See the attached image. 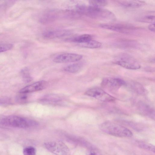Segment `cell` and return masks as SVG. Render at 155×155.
Here are the masks:
<instances>
[{
  "label": "cell",
  "mask_w": 155,
  "mask_h": 155,
  "mask_svg": "<svg viewBox=\"0 0 155 155\" xmlns=\"http://www.w3.org/2000/svg\"><path fill=\"white\" fill-rule=\"evenodd\" d=\"M38 124L35 120L16 115L7 116L0 118V127L25 128Z\"/></svg>",
  "instance_id": "cell-1"
},
{
  "label": "cell",
  "mask_w": 155,
  "mask_h": 155,
  "mask_svg": "<svg viewBox=\"0 0 155 155\" xmlns=\"http://www.w3.org/2000/svg\"><path fill=\"white\" fill-rule=\"evenodd\" d=\"M78 12L94 19L101 20H109L114 17L113 13L110 11L101 7L91 5L88 6L80 5L78 6Z\"/></svg>",
  "instance_id": "cell-2"
},
{
  "label": "cell",
  "mask_w": 155,
  "mask_h": 155,
  "mask_svg": "<svg viewBox=\"0 0 155 155\" xmlns=\"http://www.w3.org/2000/svg\"><path fill=\"white\" fill-rule=\"evenodd\" d=\"M101 130L109 135L119 137H130L133 134L128 129L120 125L110 121L102 123L100 126Z\"/></svg>",
  "instance_id": "cell-3"
},
{
  "label": "cell",
  "mask_w": 155,
  "mask_h": 155,
  "mask_svg": "<svg viewBox=\"0 0 155 155\" xmlns=\"http://www.w3.org/2000/svg\"><path fill=\"white\" fill-rule=\"evenodd\" d=\"M114 63L125 68L136 70L141 67L139 63L132 56L126 53H121L116 56Z\"/></svg>",
  "instance_id": "cell-4"
},
{
  "label": "cell",
  "mask_w": 155,
  "mask_h": 155,
  "mask_svg": "<svg viewBox=\"0 0 155 155\" xmlns=\"http://www.w3.org/2000/svg\"><path fill=\"white\" fill-rule=\"evenodd\" d=\"M46 148L56 155H70L69 150L64 143L59 141H48L45 143Z\"/></svg>",
  "instance_id": "cell-5"
},
{
  "label": "cell",
  "mask_w": 155,
  "mask_h": 155,
  "mask_svg": "<svg viewBox=\"0 0 155 155\" xmlns=\"http://www.w3.org/2000/svg\"><path fill=\"white\" fill-rule=\"evenodd\" d=\"M85 94L104 102H111L115 100L114 97L107 93L102 89L97 87L88 89L85 92Z\"/></svg>",
  "instance_id": "cell-6"
},
{
  "label": "cell",
  "mask_w": 155,
  "mask_h": 155,
  "mask_svg": "<svg viewBox=\"0 0 155 155\" xmlns=\"http://www.w3.org/2000/svg\"><path fill=\"white\" fill-rule=\"evenodd\" d=\"M100 27L104 28L123 33H128L136 29L135 26L124 23H106L101 24Z\"/></svg>",
  "instance_id": "cell-7"
},
{
  "label": "cell",
  "mask_w": 155,
  "mask_h": 155,
  "mask_svg": "<svg viewBox=\"0 0 155 155\" xmlns=\"http://www.w3.org/2000/svg\"><path fill=\"white\" fill-rule=\"evenodd\" d=\"M125 84V81L120 78L108 77L102 80L101 85L104 88L111 91H114L118 90Z\"/></svg>",
  "instance_id": "cell-8"
},
{
  "label": "cell",
  "mask_w": 155,
  "mask_h": 155,
  "mask_svg": "<svg viewBox=\"0 0 155 155\" xmlns=\"http://www.w3.org/2000/svg\"><path fill=\"white\" fill-rule=\"evenodd\" d=\"M82 57V55L75 53H64L57 56L53 61L58 63L74 62L79 61Z\"/></svg>",
  "instance_id": "cell-9"
},
{
  "label": "cell",
  "mask_w": 155,
  "mask_h": 155,
  "mask_svg": "<svg viewBox=\"0 0 155 155\" xmlns=\"http://www.w3.org/2000/svg\"><path fill=\"white\" fill-rule=\"evenodd\" d=\"M47 82L45 81H39L27 86L21 89L19 92L20 93L27 94L42 90L46 88Z\"/></svg>",
  "instance_id": "cell-10"
},
{
  "label": "cell",
  "mask_w": 155,
  "mask_h": 155,
  "mask_svg": "<svg viewBox=\"0 0 155 155\" xmlns=\"http://www.w3.org/2000/svg\"><path fill=\"white\" fill-rule=\"evenodd\" d=\"M70 31L66 30H57L46 31L43 33L45 38L53 39L69 35Z\"/></svg>",
  "instance_id": "cell-11"
},
{
  "label": "cell",
  "mask_w": 155,
  "mask_h": 155,
  "mask_svg": "<svg viewBox=\"0 0 155 155\" xmlns=\"http://www.w3.org/2000/svg\"><path fill=\"white\" fill-rule=\"evenodd\" d=\"M117 2L123 6L128 8H138L145 4L144 2L138 0H120Z\"/></svg>",
  "instance_id": "cell-12"
},
{
  "label": "cell",
  "mask_w": 155,
  "mask_h": 155,
  "mask_svg": "<svg viewBox=\"0 0 155 155\" xmlns=\"http://www.w3.org/2000/svg\"><path fill=\"white\" fill-rule=\"evenodd\" d=\"M82 67L81 63H77L67 66L64 68V70L69 73H74L80 71Z\"/></svg>",
  "instance_id": "cell-13"
},
{
  "label": "cell",
  "mask_w": 155,
  "mask_h": 155,
  "mask_svg": "<svg viewBox=\"0 0 155 155\" xmlns=\"http://www.w3.org/2000/svg\"><path fill=\"white\" fill-rule=\"evenodd\" d=\"M79 45L84 48H96L101 47L102 44L98 41L91 39L84 43L79 44Z\"/></svg>",
  "instance_id": "cell-14"
},
{
  "label": "cell",
  "mask_w": 155,
  "mask_h": 155,
  "mask_svg": "<svg viewBox=\"0 0 155 155\" xmlns=\"http://www.w3.org/2000/svg\"><path fill=\"white\" fill-rule=\"evenodd\" d=\"M92 39L91 36L89 34L82 35L72 38L71 40L73 42L79 44L84 43Z\"/></svg>",
  "instance_id": "cell-15"
},
{
  "label": "cell",
  "mask_w": 155,
  "mask_h": 155,
  "mask_svg": "<svg viewBox=\"0 0 155 155\" xmlns=\"http://www.w3.org/2000/svg\"><path fill=\"white\" fill-rule=\"evenodd\" d=\"M60 101L61 99L59 97L53 95L46 96L41 100V102L46 104L58 103Z\"/></svg>",
  "instance_id": "cell-16"
},
{
  "label": "cell",
  "mask_w": 155,
  "mask_h": 155,
  "mask_svg": "<svg viewBox=\"0 0 155 155\" xmlns=\"http://www.w3.org/2000/svg\"><path fill=\"white\" fill-rule=\"evenodd\" d=\"M20 74L23 81L25 83L29 82L32 80L29 70L27 68H24L21 70Z\"/></svg>",
  "instance_id": "cell-17"
},
{
  "label": "cell",
  "mask_w": 155,
  "mask_h": 155,
  "mask_svg": "<svg viewBox=\"0 0 155 155\" xmlns=\"http://www.w3.org/2000/svg\"><path fill=\"white\" fill-rule=\"evenodd\" d=\"M137 20L140 22L153 23L155 22V16L151 15H146L139 17Z\"/></svg>",
  "instance_id": "cell-18"
},
{
  "label": "cell",
  "mask_w": 155,
  "mask_h": 155,
  "mask_svg": "<svg viewBox=\"0 0 155 155\" xmlns=\"http://www.w3.org/2000/svg\"><path fill=\"white\" fill-rule=\"evenodd\" d=\"M89 3L90 5L101 8L106 5L107 2L105 0H91L89 1Z\"/></svg>",
  "instance_id": "cell-19"
},
{
  "label": "cell",
  "mask_w": 155,
  "mask_h": 155,
  "mask_svg": "<svg viewBox=\"0 0 155 155\" xmlns=\"http://www.w3.org/2000/svg\"><path fill=\"white\" fill-rule=\"evenodd\" d=\"M36 150L34 147L29 146L25 147L23 150L24 155H35Z\"/></svg>",
  "instance_id": "cell-20"
},
{
  "label": "cell",
  "mask_w": 155,
  "mask_h": 155,
  "mask_svg": "<svg viewBox=\"0 0 155 155\" xmlns=\"http://www.w3.org/2000/svg\"><path fill=\"white\" fill-rule=\"evenodd\" d=\"M139 146L142 148L151 151L154 153L155 152L154 146L150 144L143 142L140 143Z\"/></svg>",
  "instance_id": "cell-21"
},
{
  "label": "cell",
  "mask_w": 155,
  "mask_h": 155,
  "mask_svg": "<svg viewBox=\"0 0 155 155\" xmlns=\"http://www.w3.org/2000/svg\"><path fill=\"white\" fill-rule=\"evenodd\" d=\"M13 45L10 44H0V53L11 49Z\"/></svg>",
  "instance_id": "cell-22"
},
{
  "label": "cell",
  "mask_w": 155,
  "mask_h": 155,
  "mask_svg": "<svg viewBox=\"0 0 155 155\" xmlns=\"http://www.w3.org/2000/svg\"><path fill=\"white\" fill-rule=\"evenodd\" d=\"M21 95L19 97H18V100L22 101H25L27 98V95L26 94H25V93H21Z\"/></svg>",
  "instance_id": "cell-23"
},
{
  "label": "cell",
  "mask_w": 155,
  "mask_h": 155,
  "mask_svg": "<svg viewBox=\"0 0 155 155\" xmlns=\"http://www.w3.org/2000/svg\"><path fill=\"white\" fill-rule=\"evenodd\" d=\"M148 28L151 31L155 32V23H152L150 24L149 25Z\"/></svg>",
  "instance_id": "cell-24"
},
{
  "label": "cell",
  "mask_w": 155,
  "mask_h": 155,
  "mask_svg": "<svg viewBox=\"0 0 155 155\" xmlns=\"http://www.w3.org/2000/svg\"><path fill=\"white\" fill-rule=\"evenodd\" d=\"M89 155H97L96 153L94 152L91 153Z\"/></svg>",
  "instance_id": "cell-25"
}]
</instances>
